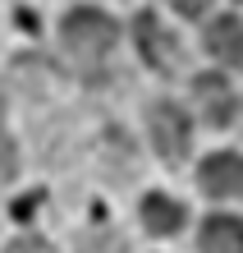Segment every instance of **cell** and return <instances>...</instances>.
I'll list each match as a JSON object with an SVG mask.
<instances>
[{"label":"cell","mask_w":243,"mask_h":253,"mask_svg":"<svg viewBox=\"0 0 243 253\" xmlns=\"http://www.w3.org/2000/svg\"><path fill=\"white\" fill-rule=\"evenodd\" d=\"M119 28L115 19H105L101 9H73L65 19V46L78 55V60H101L105 51L115 46Z\"/></svg>","instance_id":"6da1fadb"},{"label":"cell","mask_w":243,"mask_h":253,"mask_svg":"<svg viewBox=\"0 0 243 253\" xmlns=\"http://www.w3.org/2000/svg\"><path fill=\"white\" fill-rule=\"evenodd\" d=\"M197 180H202V189L211 198H234V193H243V157L211 152L202 161V170H197Z\"/></svg>","instance_id":"7a4b0ae2"},{"label":"cell","mask_w":243,"mask_h":253,"mask_svg":"<svg viewBox=\"0 0 243 253\" xmlns=\"http://www.w3.org/2000/svg\"><path fill=\"white\" fill-rule=\"evenodd\" d=\"M151 143L161 157H184L188 152V115L179 106H156L151 111Z\"/></svg>","instance_id":"3957f363"},{"label":"cell","mask_w":243,"mask_h":253,"mask_svg":"<svg viewBox=\"0 0 243 253\" xmlns=\"http://www.w3.org/2000/svg\"><path fill=\"white\" fill-rule=\"evenodd\" d=\"M193 97H197V106H202V115L211 125H230L234 120V111H239V101H234V87L220 79V74H202V79L193 83Z\"/></svg>","instance_id":"277c9868"},{"label":"cell","mask_w":243,"mask_h":253,"mask_svg":"<svg viewBox=\"0 0 243 253\" xmlns=\"http://www.w3.org/2000/svg\"><path fill=\"white\" fill-rule=\"evenodd\" d=\"M138 46L151 60V69H174V37L161 28L156 14H138Z\"/></svg>","instance_id":"5b68a950"},{"label":"cell","mask_w":243,"mask_h":253,"mask_svg":"<svg viewBox=\"0 0 243 253\" xmlns=\"http://www.w3.org/2000/svg\"><path fill=\"white\" fill-rule=\"evenodd\" d=\"M207 51L216 55V60H225V65H243V23L239 19H216L207 28Z\"/></svg>","instance_id":"8992f818"},{"label":"cell","mask_w":243,"mask_h":253,"mask_svg":"<svg viewBox=\"0 0 243 253\" xmlns=\"http://www.w3.org/2000/svg\"><path fill=\"white\" fill-rule=\"evenodd\" d=\"M202 253H243V221L239 216H211L202 226Z\"/></svg>","instance_id":"52a82bcc"},{"label":"cell","mask_w":243,"mask_h":253,"mask_svg":"<svg viewBox=\"0 0 243 253\" xmlns=\"http://www.w3.org/2000/svg\"><path fill=\"white\" fill-rule=\"evenodd\" d=\"M142 226L151 235H170V230L184 226V207L174 198H165V193H147L142 198Z\"/></svg>","instance_id":"ba28073f"},{"label":"cell","mask_w":243,"mask_h":253,"mask_svg":"<svg viewBox=\"0 0 243 253\" xmlns=\"http://www.w3.org/2000/svg\"><path fill=\"white\" fill-rule=\"evenodd\" d=\"M14 161H19V157H14V143L0 138V180H9V175H14Z\"/></svg>","instance_id":"9c48e42d"},{"label":"cell","mask_w":243,"mask_h":253,"mask_svg":"<svg viewBox=\"0 0 243 253\" xmlns=\"http://www.w3.org/2000/svg\"><path fill=\"white\" fill-rule=\"evenodd\" d=\"M37 207H41V193H23V198L14 203V216H19V221H28V216L37 212Z\"/></svg>","instance_id":"30bf717a"},{"label":"cell","mask_w":243,"mask_h":253,"mask_svg":"<svg viewBox=\"0 0 243 253\" xmlns=\"http://www.w3.org/2000/svg\"><path fill=\"white\" fill-rule=\"evenodd\" d=\"M170 5L184 14V19H197V14H207V5H211V0H170Z\"/></svg>","instance_id":"8fae6325"},{"label":"cell","mask_w":243,"mask_h":253,"mask_svg":"<svg viewBox=\"0 0 243 253\" xmlns=\"http://www.w3.org/2000/svg\"><path fill=\"white\" fill-rule=\"evenodd\" d=\"M9 253H51V249H46V240H19Z\"/></svg>","instance_id":"7c38bea8"}]
</instances>
